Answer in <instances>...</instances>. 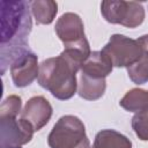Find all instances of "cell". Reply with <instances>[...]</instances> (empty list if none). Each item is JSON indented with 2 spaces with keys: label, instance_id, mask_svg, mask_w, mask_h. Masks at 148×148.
I'll return each instance as SVG.
<instances>
[{
  "label": "cell",
  "instance_id": "cell-1",
  "mask_svg": "<svg viewBox=\"0 0 148 148\" xmlns=\"http://www.w3.org/2000/svg\"><path fill=\"white\" fill-rule=\"evenodd\" d=\"M27 1H1V73L6 71L7 62L23 49L28 47L32 22Z\"/></svg>",
  "mask_w": 148,
  "mask_h": 148
},
{
  "label": "cell",
  "instance_id": "cell-2",
  "mask_svg": "<svg viewBox=\"0 0 148 148\" xmlns=\"http://www.w3.org/2000/svg\"><path fill=\"white\" fill-rule=\"evenodd\" d=\"M81 65L72 60L64 52L57 57L47 58L39 65L37 81L39 86L60 101L69 99L77 90L76 74Z\"/></svg>",
  "mask_w": 148,
  "mask_h": 148
},
{
  "label": "cell",
  "instance_id": "cell-3",
  "mask_svg": "<svg viewBox=\"0 0 148 148\" xmlns=\"http://www.w3.org/2000/svg\"><path fill=\"white\" fill-rule=\"evenodd\" d=\"M54 30L59 39L64 43L65 49L62 52L82 66L91 51L81 17L75 13H65L56 22Z\"/></svg>",
  "mask_w": 148,
  "mask_h": 148
},
{
  "label": "cell",
  "instance_id": "cell-4",
  "mask_svg": "<svg viewBox=\"0 0 148 148\" xmlns=\"http://www.w3.org/2000/svg\"><path fill=\"white\" fill-rule=\"evenodd\" d=\"M87 141L84 124L72 114L60 117L47 136L50 148H79Z\"/></svg>",
  "mask_w": 148,
  "mask_h": 148
},
{
  "label": "cell",
  "instance_id": "cell-5",
  "mask_svg": "<svg viewBox=\"0 0 148 148\" xmlns=\"http://www.w3.org/2000/svg\"><path fill=\"white\" fill-rule=\"evenodd\" d=\"M111 61L113 67L128 68L143 54V49L138 39H132L120 34H114L101 50Z\"/></svg>",
  "mask_w": 148,
  "mask_h": 148
},
{
  "label": "cell",
  "instance_id": "cell-6",
  "mask_svg": "<svg viewBox=\"0 0 148 148\" xmlns=\"http://www.w3.org/2000/svg\"><path fill=\"white\" fill-rule=\"evenodd\" d=\"M101 13L109 23L131 29L141 25L146 16L143 6L134 1H103Z\"/></svg>",
  "mask_w": 148,
  "mask_h": 148
},
{
  "label": "cell",
  "instance_id": "cell-7",
  "mask_svg": "<svg viewBox=\"0 0 148 148\" xmlns=\"http://www.w3.org/2000/svg\"><path fill=\"white\" fill-rule=\"evenodd\" d=\"M35 131L17 114L0 113V148H22L31 141Z\"/></svg>",
  "mask_w": 148,
  "mask_h": 148
},
{
  "label": "cell",
  "instance_id": "cell-8",
  "mask_svg": "<svg viewBox=\"0 0 148 148\" xmlns=\"http://www.w3.org/2000/svg\"><path fill=\"white\" fill-rule=\"evenodd\" d=\"M9 71L14 86L17 88H24L38 77V58L29 50V47H25L12 59Z\"/></svg>",
  "mask_w": 148,
  "mask_h": 148
},
{
  "label": "cell",
  "instance_id": "cell-9",
  "mask_svg": "<svg viewBox=\"0 0 148 148\" xmlns=\"http://www.w3.org/2000/svg\"><path fill=\"white\" fill-rule=\"evenodd\" d=\"M52 105L44 96H34L25 103L20 118L31 125L35 132L42 130L52 117Z\"/></svg>",
  "mask_w": 148,
  "mask_h": 148
},
{
  "label": "cell",
  "instance_id": "cell-10",
  "mask_svg": "<svg viewBox=\"0 0 148 148\" xmlns=\"http://www.w3.org/2000/svg\"><path fill=\"white\" fill-rule=\"evenodd\" d=\"M112 64L102 51H94L82 64L80 73L96 79H105L112 72Z\"/></svg>",
  "mask_w": 148,
  "mask_h": 148
},
{
  "label": "cell",
  "instance_id": "cell-11",
  "mask_svg": "<svg viewBox=\"0 0 148 148\" xmlns=\"http://www.w3.org/2000/svg\"><path fill=\"white\" fill-rule=\"evenodd\" d=\"M106 89L105 79H96L80 73L77 82V94L87 101H96L101 98Z\"/></svg>",
  "mask_w": 148,
  "mask_h": 148
},
{
  "label": "cell",
  "instance_id": "cell-12",
  "mask_svg": "<svg viewBox=\"0 0 148 148\" xmlns=\"http://www.w3.org/2000/svg\"><path fill=\"white\" fill-rule=\"evenodd\" d=\"M91 148H132V141L116 130H102L94 139Z\"/></svg>",
  "mask_w": 148,
  "mask_h": 148
},
{
  "label": "cell",
  "instance_id": "cell-13",
  "mask_svg": "<svg viewBox=\"0 0 148 148\" xmlns=\"http://www.w3.org/2000/svg\"><path fill=\"white\" fill-rule=\"evenodd\" d=\"M29 5L37 24L52 23L58 13V5L52 0H34L30 1Z\"/></svg>",
  "mask_w": 148,
  "mask_h": 148
},
{
  "label": "cell",
  "instance_id": "cell-14",
  "mask_svg": "<svg viewBox=\"0 0 148 148\" xmlns=\"http://www.w3.org/2000/svg\"><path fill=\"white\" fill-rule=\"evenodd\" d=\"M119 105L128 112H139L148 108V90L133 88L128 90L120 99Z\"/></svg>",
  "mask_w": 148,
  "mask_h": 148
},
{
  "label": "cell",
  "instance_id": "cell-15",
  "mask_svg": "<svg viewBox=\"0 0 148 148\" xmlns=\"http://www.w3.org/2000/svg\"><path fill=\"white\" fill-rule=\"evenodd\" d=\"M127 74L131 81L135 84H143L148 81V52L143 50L141 58L127 68Z\"/></svg>",
  "mask_w": 148,
  "mask_h": 148
},
{
  "label": "cell",
  "instance_id": "cell-16",
  "mask_svg": "<svg viewBox=\"0 0 148 148\" xmlns=\"http://www.w3.org/2000/svg\"><path fill=\"white\" fill-rule=\"evenodd\" d=\"M131 125L140 140L148 141V108L136 112L132 118Z\"/></svg>",
  "mask_w": 148,
  "mask_h": 148
},
{
  "label": "cell",
  "instance_id": "cell-17",
  "mask_svg": "<svg viewBox=\"0 0 148 148\" xmlns=\"http://www.w3.org/2000/svg\"><path fill=\"white\" fill-rule=\"evenodd\" d=\"M138 40H139V43L141 44L142 49H143L145 51H147V52H148V34H147V35L141 36L140 38H138Z\"/></svg>",
  "mask_w": 148,
  "mask_h": 148
},
{
  "label": "cell",
  "instance_id": "cell-18",
  "mask_svg": "<svg viewBox=\"0 0 148 148\" xmlns=\"http://www.w3.org/2000/svg\"><path fill=\"white\" fill-rule=\"evenodd\" d=\"M79 148H90V143H89V141H87V142H84L82 146H80Z\"/></svg>",
  "mask_w": 148,
  "mask_h": 148
}]
</instances>
